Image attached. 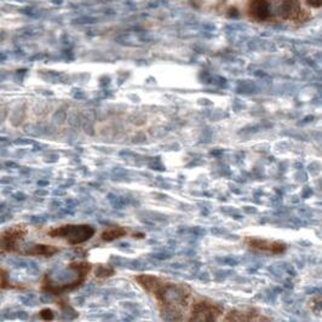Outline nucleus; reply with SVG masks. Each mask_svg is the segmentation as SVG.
I'll use <instances>...</instances> for the list:
<instances>
[{"label":"nucleus","mask_w":322,"mask_h":322,"mask_svg":"<svg viewBox=\"0 0 322 322\" xmlns=\"http://www.w3.org/2000/svg\"><path fill=\"white\" fill-rule=\"evenodd\" d=\"M59 252H61V248L57 247V246L49 245V243H37V245H33L32 247L27 248L23 252V254L32 255V257L51 258Z\"/></svg>","instance_id":"8"},{"label":"nucleus","mask_w":322,"mask_h":322,"mask_svg":"<svg viewBox=\"0 0 322 322\" xmlns=\"http://www.w3.org/2000/svg\"><path fill=\"white\" fill-rule=\"evenodd\" d=\"M136 282L155 298L160 312L174 321L184 318L191 305L192 291L186 284L174 282L152 274H140Z\"/></svg>","instance_id":"1"},{"label":"nucleus","mask_w":322,"mask_h":322,"mask_svg":"<svg viewBox=\"0 0 322 322\" xmlns=\"http://www.w3.org/2000/svg\"><path fill=\"white\" fill-rule=\"evenodd\" d=\"M39 316H40V317L45 321H51L55 318V312H53V310H51L50 308H45L43 310H40Z\"/></svg>","instance_id":"12"},{"label":"nucleus","mask_w":322,"mask_h":322,"mask_svg":"<svg viewBox=\"0 0 322 322\" xmlns=\"http://www.w3.org/2000/svg\"><path fill=\"white\" fill-rule=\"evenodd\" d=\"M272 318L268 317L255 309H234L228 312L223 318V321L233 322H251V321H270Z\"/></svg>","instance_id":"7"},{"label":"nucleus","mask_w":322,"mask_h":322,"mask_svg":"<svg viewBox=\"0 0 322 322\" xmlns=\"http://www.w3.org/2000/svg\"><path fill=\"white\" fill-rule=\"evenodd\" d=\"M224 309L221 304L213 302L209 298H197L191 302L189 309L188 321L211 322L217 321L223 314Z\"/></svg>","instance_id":"4"},{"label":"nucleus","mask_w":322,"mask_h":322,"mask_svg":"<svg viewBox=\"0 0 322 322\" xmlns=\"http://www.w3.org/2000/svg\"><path fill=\"white\" fill-rule=\"evenodd\" d=\"M128 234V231L126 228L120 227V225H113V227H108L102 231L101 239L104 242H112L115 240L120 239V237H124Z\"/></svg>","instance_id":"9"},{"label":"nucleus","mask_w":322,"mask_h":322,"mask_svg":"<svg viewBox=\"0 0 322 322\" xmlns=\"http://www.w3.org/2000/svg\"><path fill=\"white\" fill-rule=\"evenodd\" d=\"M246 246L253 249L255 252H261V253H267L272 255H279L285 253L287 246L286 243L281 241H273V240H266L260 239V237H252L248 236L245 239Z\"/></svg>","instance_id":"6"},{"label":"nucleus","mask_w":322,"mask_h":322,"mask_svg":"<svg viewBox=\"0 0 322 322\" xmlns=\"http://www.w3.org/2000/svg\"><path fill=\"white\" fill-rule=\"evenodd\" d=\"M46 234L53 239L66 240L71 246H78L91 240L96 229L90 224H63L51 228Z\"/></svg>","instance_id":"3"},{"label":"nucleus","mask_w":322,"mask_h":322,"mask_svg":"<svg viewBox=\"0 0 322 322\" xmlns=\"http://www.w3.org/2000/svg\"><path fill=\"white\" fill-rule=\"evenodd\" d=\"M306 4H309L311 8H320L322 7V0H305Z\"/></svg>","instance_id":"13"},{"label":"nucleus","mask_w":322,"mask_h":322,"mask_svg":"<svg viewBox=\"0 0 322 322\" xmlns=\"http://www.w3.org/2000/svg\"><path fill=\"white\" fill-rule=\"evenodd\" d=\"M114 274H115V270H114L113 268H110L108 266H103V264H99V266H97V268H96V270H95L96 278H98V279H108V278H110V276H113Z\"/></svg>","instance_id":"11"},{"label":"nucleus","mask_w":322,"mask_h":322,"mask_svg":"<svg viewBox=\"0 0 322 322\" xmlns=\"http://www.w3.org/2000/svg\"><path fill=\"white\" fill-rule=\"evenodd\" d=\"M28 234V228L25 225H13L2 233L0 236V249L2 254L19 253L21 242Z\"/></svg>","instance_id":"5"},{"label":"nucleus","mask_w":322,"mask_h":322,"mask_svg":"<svg viewBox=\"0 0 322 322\" xmlns=\"http://www.w3.org/2000/svg\"><path fill=\"white\" fill-rule=\"evenodd\" d=\"M2 282H0V287H2V290H22V286L20 285H14L11 284L10 280H9V275H8V272L4 269V268H2Z\"/></svg>","instance_id":"10"},{"label":"nucleus","mask_w":322,"mask_h":322,"mask_svg":"<svg viewBox=\"0 0 322 322\" xmlns=\"http://www.w3.org/2000/svg\"><path fill=\"white\" fill-rule=\"evenodd\" d=\"M68 268L77 274V279L71 282H67V284L58 285L55 284L51 280V276L49 274H45L40 285L41 292L47 294H52V296H62V294L78 290V288L85 284L87 278H89V275L92 272L93 266L90 262L86 261H74L68 264Z\"/></svg>","instance_id":"2"}]
</instances>
